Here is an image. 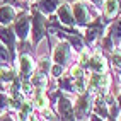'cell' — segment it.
<instances>
[{"mask_svg":"<svg viewBox=\"0 0 121 121\" xmlns=\"http://www.w3.org/2000/svg\"><path fill=\"white\" fill-rule=\"evenodd\" d=\"M0 121H15L9 112H2V114H0Z\"/></svg>","mask_w":121,"mask_h":121,"instance_id":"21","label":"cell"},{"mask_svg":"<svg viewBox=\"0 0 121 121\" xmlns=\"http://www.w3.org/2000/svg\"><path fill=\"white\" fill-rule=\"evenodd\" d=\"M119 44H121V43H119Z\"/></svg>","mask_w":121,"mask_h":121,"instance_id":"27","label":"cell"},{"mask_svg":"<svg viewBox=\"0 0 121 121\" xmlns=\"http://www.w3.org/2000/svg\"><path fill=\"white\" fill-rule=\"evenodd\" d=\"M15 70L21 80H29L31 75L36 70V60L34 55L31 53H17V63H15Z\"/></svg>","mask_w":121,"mask_h":121,"instance_id":"4","label":"cell"},{"mask_svg":"<svg viewBox=\"0 0 121 121\" xmlns=\"http://www.w3.org/2000/svg\"><path fill=\"white\" fill-rule=\"evenodd\" d=\"M89 119H91V121H102V118H101V116H97V114H94V112H91Z\"/></svg>","mask_w":121,"mask_h":121,"instance_id":"23","label":"cell"},{"mask_svg":"<svg viewBox=\"0 0 121 121\" xmlns=\"http://www.w3.org/2000/svg\"><path fill=\"white\" fill-rule=\"evenodd\" d=\"M92 102H94V94L85 91L84 94H78L73 102V114L77 121H84L85 118L91 116L92 112Z\"/></svg>","mask_w":121,"mask_h":121,"instance_id":"3","label":"cell"},{"mask_svg":"<svg viewBox=\"0 0 121 121\" xmlns=\"http://www.w3.org/2000/svg\"><path fill=\"white\" fill-rule=\"evenodd\" d=\"M101 9H102L101 14L104 15V17H106L108 21H112V19H116L121 14V0H104Z\"/></svg>","mask_w":121,"mask_h":121,"instance_id":"11","label":"cell"},{"mask_svg":"<svg viewBox=\"0 0 121 121\" xmlns=\"http://www.w3.org/2000/svg\"><path fill=\"white\" fill-rule=\"evenodd\" d=\"M12 56H10V51L7 50V46L0 41V65H9V63H12Z\"/></svg>","mask_w":121,"mask_h":121,"instance_id":"18","label":"cell"},{"mask_svg":"<svg viewBox=\"0 0 121 121\" xmlns=\"http://www.w3.org/2000/svg\"><path fill=\"white\" fill-rule=\"evenodd\" d=\"M109 58H111V61H112V67L121 70V48H119V46L112 48V50L109 51Z\"/></svg>","mask_w":121,"mask_h":121,"instance_id":"17","label":"cell"},{"mask_svg":"<svg viewBox=\"0 0 121 121\" xmlns=\"http://www.w3.org/2000/svg\"><path fill=\"white\" fill-rule=\"evenodd\" d=\"M72 55H73V48H72L65 39H60V43L55 46V50L51 53V60H53V63L67 67L70 63V60H72Z\"/></svg>","mask_w":121,"mask_h":121,"instance_id":"7","label":"cell"},{"mask_svg":"<svg viewBox=\"0 0 121 121\" xmlns=\"http://www.w3.org/2000/svg\"><path fill=\"white\" fill-rule=\"evenodd\" d=\"M55 106H56V112H58L60 121H77L75 114H73V101L65 92H60Z\"/></svg>","mask_w":121,"mask_h":121,"instance_id":"6","label":"cell"},{"mask_svg":"<svg viewBox=\"0 0 121 121\" xmlns=\"http://www.w3.org/2000/svg\"><path fill=\"white\" fill-rule=\"evenodd\" d=\"M9 109V92H0V112Z\"/></svg>","mask_w":121,"mask_h":121,"instance_id":"20","label":"cell"},{"mask_svg":"<svg viewBox=\"0 0 121 121\" xmlns=\"http://www.w3.org/2000/svg\"><path fill=\"white\" fill-rule=\"evenodd\" d=\"M34 114V102L31 99H24L21 108L17 109V121H29Z\"/></svg>","mask_w":121,"mask_h":121,"instance_id":"14","label":"cell"},{"mask_svg":"<svg viewBox=\"0 0 121 121\" xmlns=\"http://www.w3.org/2000/svg\"><path fill=\"white\" fill-rule=\"evenodd\" d=\"M72 14H73V21L77 26L84 27L87 26L89 22H91L94 17H97L99 12L97 10H92L89 9V5L84 2V0H77V2H72Z\"/></svg>","mask_w":121,"mask_h":121,"instance_id":"2","label":"cell"},{"mask_svg":"<svg viewBox=\"0 0 121 121\" xmlns=\"http://www.w3.org/2000/svg\"><path fill=\"white\" fill-rule=\"evenodd\" d=\"M56 121H60V119H56Z\"/></svg>","mask_w":121,"mask_h":121,"instance_id":"26","label":"cell"},{"mask_svg":"<svg viewBox=\"0 0 121 121\" xmlns=\"http://www.w3.org/2000/svg\"><path fill=\"white\" fill-rule=\"evenodd\" d=\"M102 2H104V0H89V4H92L95 9H99V7L102 5Z\"/></svg>","mask_w":121,"mask_h":121,"instance_id":"22","label":"cell"},{"mask_svg":"<svg viewBox=\"0 0 121 121\" xmlns=\"http://www.w3.org/2000/svg\"><path fill=\"white\" fill-rule=\"evenodd\" d=\"M119 121H121V116H119Z\"/></svg>","mask_w":121,"mask_h":121,"instance_id":"25","label":"cell"},{"mask_svg":"<svg viewBox=\"0 0 121 121\" xmlns=\"http://www.w3.org/2000/svg\"><path fill=\"white\" fill-rule=\"evenodd\" d=\"M63 2V0H36L34 2V7L44 15H51L56 12L58 5Z\"/></svg>","mask_w":121,"mask_h":121,"instance_id":"13","label":"cell"},{"mask_svg":"<svg viewBox=\"0 0 121 121\" xmlns=\"http://www.w3.org/2000/svg\"><path fill=\"white\" fill-rule=\"evenodd\" d=\"M85 70H91V72H97V73H104L108 72V61H106V56L102 53L95 51L91 55L89 58V63H87V68Z\"/></svg>","mask_w":121,"mask_h":121,"instance_id":"9","label":"cell"},{"mask_svg":"<svg viewBox=\"0 0 121 121\" xmlns=\"http://www.w3.org/2000/svg\"><path fill=\"white\" fill-rule=\"evenodd\" d=\"M108 121H116V118H112V116H109V118H108Z\"/></svg>","mask_w":121,"mask_h":121,"instance_id":"24","label":"cell"},{"mask_svg":"<svg viewBox=\"0 0 121 121\" xmlns=\"http://www.w3.org/2000/svg\"><path fill=\"white\" fill-rule=\"evenodd\" d=\"M56 19H58L63 26H75V21H73V14H72V5L68 2H61L56 9Z\"/></svg>","mask_w":121,"mask_h":121,"instance_id":"10","label":"cell"},{"mask_svg":"<svg viewBox=\"0 0 121 121\" xmlns=\"http://www.w3.org/2000/svg\"><path fill=\"white\" fill-rule=\"evenodd\" d=\"M106 34L111 38L114 48L119 46V43H121V14L118 15L114 21H111V24L108 26V29H106Z\"/></svg>","mask_w":121,"mask_h":121,"instance_id":"12","label":"cell"},{"mask_svg":"<svg viewBox=\"0 0 121 121\" xmlns=\"http://www.w3.org/2000/svg\"><path fill=\"white\" fill-rule=\"evenodd\" d=\"M29 12H31V44L36 50L38 44L43 41V39L48 38V31H50V21L44 14H41L34 4H31L29 7Z\"/></svg>","mask_w":121,"mask_h":121,"instance_id":"1","label":"cell"},{"mask_svg":"<svg viewBox=\"0 0 121 121\" xmlns=\"http://www.w3.org/2000/svg\"><path fill=\"white\" fill-rule=\"evenodd\" d=\"M10 26H12V29H14V33H15L19 41H26L29 38V34H31V14L27 10L19 12L15 21Z\"/></svg>","mask_w":121,"mask_h":121,"instance_id":"5","label":"cell"},{"mask_svg":"<svg viewBox=\"0 0 121 121\" xmlns=\"http://www.w3.org/2000/svg\"><path fill=\"white\" fill-rule=\"evenodd\" d=\"M63 73H65V67H61V65H58V63H53V65H51V70H50V75H51L53 78H58V77H61Z\"/></svg>","mask_w":121,"mask_h":121,"instance_id":"19","label":"cell"},{"mask_svg":"<svg viewBox=\"0 0 121 121\" xmlns=\"http://www.w3.org/2000/svg\"><path fill=\"white\" fill-rule=\"evenodd\" d=\"M15 77H17V70H15V67L12 63H9V65H0V80H2L5 85H9Z\"/></svg>","mask_w":121,"mask_h":121,"instance_id":"16","label":"cell"},{"mask_svg":"<svg viewBox=\"0 0 121 121\" xmlns=\"http://www.w3.org/2000/svg\"><path fill=\"white\" fill-rule=\"evenodd\" d=\"M0 41L10 51L12 60H15V48H17V43L15 41H17V36H15L12 26H2V24H0Z\"/></svg>","mask_w":121,"mask_h":121,"instance_id":"8","label":"cell"},{"mask_svg":"<svg viewBox=\"0 0 121 121\" xmlns=\"http://www.w3.org/2000/svg\"><path fill=\"white\" fill-rule=\"evenodd\" d=\"M17 17V12L12 5H0V24L2 26H10Z\"/></svg>","mask_w":121,"mask_h":121,"instance_id":"15","label":"cell"}]
</instances>
